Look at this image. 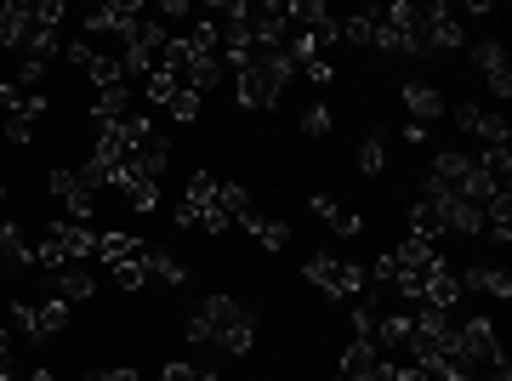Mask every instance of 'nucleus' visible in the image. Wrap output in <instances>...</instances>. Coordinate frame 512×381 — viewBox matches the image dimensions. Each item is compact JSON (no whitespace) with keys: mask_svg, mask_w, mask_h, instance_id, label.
<instances>
[{"mask_svg":"<svg viewBox=\"0 0 512 381\" xmlns=\"http://www.w3.org/2000/svg\"><path fill=\"white\" fill-rule=\"evenodd\" d=\"M188 342H217L234 359H245L256 347V319L239 308L234 296H205L200 308H194V319H188Z\"/></svg>","mask_w":512,"mask_h":381,"instance_id":"1","label":"nucleus"},{"mask_svg":"<svg viewBox=\"0 0 512 381\" xmlns=\"http://www.w3.org/2000/svg\"><path fill=\"white\" fill-rule=\"evenodd\" d=\"M291 74H296V63H291V52H285V46L251 52V63H245V69H234V97L245 103V109H268L279 91L291 86Z\"/></svg>","mask_w":512,"mask_h":381,"instance_id":"2","label":"nucleus"},{"mask_svg":"<svg viewBox=\"0 0 512 381\" xmlns=\"http://www.w3.org/2000/svg\"><path fill=\"white\" fill-rule=\"evenodd\" d=\"M177 228H205V234H228V211H222V182L211 171H194L188 200L177 205Z\"/></svg>","mask_w":512,"mask_h":381,"instance_id":"3","label":"nucleus"},{"mask_svg":"<svg viewBox=\"0 0 512 381\" xmlns=\"http://www.w3.org/2000/svg\"><path fill=\"white\" fill-rule=\"evenodd\" d=\"M97 256V234L86 228V222H52L46 228V239H40V251H35V268H63V262H92Z\"/></svg>","mask_w":512,"mask_h":381,"instance_id":"4","label":"nucleus"},{"mask_svg":"<svg viewBox=\"0 0 512 381\" xmlns=\"http://www.w3.org/2000/svg\"><path fill=\"white\" fill-rule=\"evenodd\" d=\"M46 188L69 205V222H86L92 217V205H97L92 194L103 188V182L92 177V165H80V171H74V165H57V171H46Z\"/></svg>","mask_w":512,"mask_h":381,"instance_id":"5","label":"nucleus"},{"mask_svg":"<svg viewBox=\"0 0 512 381\" xmlns=\"http://www.w3.org/2000/svg\"><path fill=\"white\" fill-rule=\"evenodd\" d=\"M302 273H308V285H319L325 296H359L365 291V268L348 262V256H313Z\"/></svg>","mask_w":512,"mask_h":381,"instance_id":"6","label":"nucleus"},{"mask_svg":"<svg viewBox=\"0 0 512 381\" xmlns=\"http://www.w3.org/2000/svg\"><path fill=\"white\" fill-rule=\"evenodd\" d=\"M456 359L467 364V370H484V364H495L501 359V342H495V325L490 319H467V325L456 330Z\"/></svg>","mask_w":512,"mask_h":381,"instance_id":"7","label":"nucleus"},{"mask_svg":"<svg viewBox=\"0 0 512 381\" xmlns=\"http://www.w3.org/2000/svg\"><path fill=\"white\" fill-rule=\"evenodd\" d=\"M143 18H148V6H137V0H103V6H92V18H86V40H92V35L126 40Z\"/></svg>","mask_w":512,"mask_h":381,"instance_id":"8","label":"nucleus"},{"mask_svg":"<svg viewBox=\"0 0 512 381\" xmlns=\"http://www.w3.org/2000/svg\"><path fill=\"white\" fill-rule=\"evenodd\" d=\"M12 325L23 330V336H57V330L69 325V308L63 302H12Z\"/></svg>","mask_w":512,"mask_h":381,"instance_id":"9","label":"nucleus"},{"mask_svg":"<svg viewBox=\"0 0 512 381\" xmlns=\"http://www.w3.org/2000/svg\"><path fill=\"white\" fill-rule=\"evenodd\" d=\"M456 131H467V137H478L484 148H507V120L501 114H490V109H473V103H461L456 109Z\"/></svg>","mask_w":512,"mask_h":381,"instance_id":"10","label":"nucleus"},{"mask_svg":"<svg viewBox=\"0 0 512 381\" xmlns=\"http://www.w3.org/2000/svg\"><path fill=\"white\" fill-rule=\"evenodd\" d=\"M52 279V302H63V308H74V302H92V268L86 262H63V268L46 273Z\"/></svg>","mask_w":512,"mask_h":381,"instance_id":"11","label":"nucleus"},{"mask_svg":"<svg viewBox=\"0 0 512 381\" xmlns=\"http://www.w3.org/2000/svg\"><path fill=\"white\" fill-rule=\"evenodd\" d=\"M0 103H6V120H23V126H35L46 120V97L35 86H18V80H0Z\"/></svg>","mask_w":512,"mask_h":381,"instance_id":"12","label":"nucleus"},{"mask_svg":"<svg viewBox=\"0 0 512 381\" xmlns=\"http://www.w3.org/2000/svg\"><path fill=\"white\" fill-rule=\"evenodd\" d=\"M382 347L370 342V336H359V342H348L342 347V364H336V376H348V381H370L376 370H382Z\"/></svg>","mask_w":512,"mask_h":381,"instance_id":"13","label":"nucleus"},{"mask_svg":"<svg viewBox=\"0 0 512 381\" xmlns=\"http://www.w3.org/2000/svg\"><path fill=\"white\" fill-rule=\"evenodd\" d=\"M404 109H410V120L416 126H433V120H444V91L427 86V80H404Z\"/></svg>","mask_w":512,"mask_h":381,"instance_id":"14","label":"nucleus"},{"mask_svg":"<svg viewBox=\"0 0 512 381\" xmlns=\"http://www.w3.org/2000/svg\"><path fill=\"white\" fill-rule=\"evenodd\" d=\"M239 228H245V234H251L262 251H285V245H291V222H285V217H262L256 205L239 217Z\"/></svg>","mask_w":512,"mask_h":381,"instance_id":"15","label":"nucleus"},{"mask_svg":"<svg viewBox=\"0 0 512 381\" xmlns=\"http://www.w3.org/2000/svg\"><path fill=\"white\" fill-rule=\"evenodd\" d=\"M461 291H478V296H512V273L495 268V262H473V268H461Z\"/></svg>","mask_w":512,"mask_h":381,"instance_id":"16","label":"nucleus"},{"mask_svg":"<svg viewBox=\"0 0 512 381\" xmlns=\"http://www.w3.org/2000/svg\"><path fill=\"white\" fill-rule=\"evenodd\" d=\"M473 63L484 69V80H490L495 97H512V69H507V52L495 46V40H478L473 46Z\"/></svg>","mask_w":512,"mask_h":381,"instance_id":"17","label":"nucleus"},{"mask_svg":"<svg viewBox=\"0 0 512 381\" xmlns=\"http://www.w3.org/2000/svg\"><path fill=\"white\" fill-rule=\"evenodd\" d=\"M308 211H313V217H325V222H330V228H336L342 239L365 234V217H359V211H348V205H336L330 194H313V200H308Z\"/></svg>","mask_w":512,"mask_h":381,"instance_id":"18","label":"nucleus"},{"mask_svg":"<svg viewBox=\"0 0 512 381\" xmlns=\"http://www.w3.org/2000/svg\"><path fill=\"white\" fill-rule=\"evenodd\" d=\"M86 74H92V86H97V91L126 86V57H120V52H103V46H92V57H86Z\"/></svg>","mask_w":512,"mask_h":381,"instance_id":"19","label":"nucleus"},{"mask_svg":"<svg viewBox=\"0 0 512 381\" xmlns=\"http://www.w3.org/2000/svg\"><path fill=\"white\" fill-rule=\"evenodd\" d=\"M450 234V228H444V217H439V205L433 200H410V239H427V245H439V239Z\"/></svg>","mask_w":512,"mask_h":381,"instance_id":"20","label":"nucleus"},{"mask_svg":"<svg viewBox=\"0 0 512 381\" xmlns=\"http://www.w3.org/2000/svg\"><path fill=\"white\" fill-rule=\"evenodd\" d=\"M143 273H148V285H183L188 279V268L177 256H165L160 245H143Z\"/></svg>","mask_w":512,"mask_h":381,"instance_id":"21","label":"nucleus"},{"mask_svg":"<svg viewBox=\"0 0 512 381\" xmlns=\"http://www.w3.org/2000/svg\"><path fill=\"white\" fill-rule=\"evenodd\" d=\"M473 165H478V177L490 182L495 194H512V154L507 148H484Z\"/></svg>","mask_w":512,"mask_h":381,"instance_id":"22","label":"nucleus"},{"mask_svg":"<svg viewBox=\"0 0 512 381\" xmlns=\"http://www.w3.org/2000/svg\"><path fill=\"white\" fill-rule=\"evenodd\" d=\"M484 239H495V245H507L512 239V194L484 200Z\"/></svg>","mask_w":512,"mask_h":381,"instance_id":"23","label":"nucleus"},{"mask_svg":"<svg viewBox=\"0 0 512 381\" xmlns=\"http://www.w3.org/2000/svg\"><path fill=\"white\" fill-rule=\"evenodd\" d=\"M0 256H6V268H35V251H29L23 228L6 222V217H0Z\"/></svg>","mask_w":512,"mask_h":381,"instance_id":"24","label":"nucleus"},{"mask_svg":"<svg viewBox=\"0 0 512 381\" xmlns=\"http://www.w3.org/2000/svg\"><path fill=\"white\" fill-rule=\"evenodd\" d=\"M97 126H114V120H126V114H137L131 109V91L126 86H114V91H97Z\"/></svg>","mask_w":512,"mask_h":381,"instance_id":"25","label":"nucleus"},{"mask_svg":"<svg viewBox=\"0 0 512 381\" xmlns=\"http://www.w3.org/2000/svg\"><path fill=\"white\" fill-rule=\"evenodd\" d=\"M143 251V239H131V234H97V256H103V262H131V256Z\"/></svg>","mask_w":512,"mask_h":381,"instance_id":"26","label":"nucleus"},{"mask_svg":"<svg viewBox=\"0 0 512 381\" xmlns=\"http://www.w3.org/2000/svg\"><path fill=\"white\" fill-rule=\"evenodd\" d=\"M359 171H365V177H382L387 171V137L382 131H370L365 143H359Z\"/></svg>","mask_w":512,"mask_h":381,"instance_id":"27","label":"nucleus"},{"mask_svg":"<svg viewBox=\"0 0 512 381\" xmlns=\"http://www.w3.org/2000/svg\"><path fill=\"white\" fill-rule=\"evenodd\" d=\"M376 12H382V6H365V12L342 18V40H353V46H370V35H376Z\"/></svg>","mask_w":512,"mask_h":381,"instance_id":"28","label":"nucleus"},{"mask_svg":"<svg viewBox=\"0 0 512 381\" xmlns=\"http://www.w3.org/2000/svg\"><path fill=\"white\" fill-rule=\"evenodd\" d=\"M109 279L120 285V291H148V273H143V251L131 256V262H114Z\"/></svg>","mask_w":512,"mask_h":381,"instance_id":"29","label":"nucleus"},{"mask_svg":"<svg viewBox=\"0 0 512 381\" xmlns=\"http://www.w3.org/2000/svg\"><path fill=\"white\" fill-rule=\"evenodd\" d=\"M200 103H205V97H200V91H177V103H171V120H183V126H188V120H200Z\"/></svg>","mask_w":512,"mask_h":381,"instance_id":"30","label":"nucleus"},{"mask_svg":"<svg viewBox=\"0 0 512 381\" xmlns=\"http://www.w3.org/2000/svg\"><path fill=\"white\" fill-rule=\"evenodd\" d=\"M302 131H308V137H325V131H330V109H325V103H313V109L302 114Z\"/></svg>","mask_w":512,"mask_h":381,"instance_id":"31","label":"nucleus"},{"mask_svg":"<svg viewBox=\"0 0 512 381\" xmlns=\"http://www.w3.org/2000/svg\"><path fill=\"white\" fill-rule=\"evenodd\" d=\"M165 381H217L211 370H194V364H165Z\"/></svg>","mask_w":512,"mask_h":381,"instance_id":"32","label":"nucleus"},{"mask_svg":"<svg viewBox=\"0 0 512 381\" xmlns=\"http://www.w3.org/2000/svg\"><path fill=\"white\" fill-rule=\"evenodd\" d=\"M86 381H137V370H92Z\"/></svg>","mask_w":512,"mask_h":381,"instance_id":"33","label":"nucleus"},{"mask_svg":"<svg viewBox=\"0 0 512 381\" xmlns=\"http://www.w3.org/2000/svg\"><path fill=\"white\" fill-rule=\"evenodd\" d=\"M6 137H12V143H29V137H35V126H23V120H6Z\"/></svg>","mask_w":512,"mask_h":381,"instance_id":"34","label":"nucleus"},{"mask_svg":"<svg viewBox=\"0 0 512 381\" xmlns=\"http://www.w3.org/2000/svg\"><path fill=\"white\" fill-rule=\"evenodd\" d=\"M404 143H416V148H421V143H427V126H416V120H404Z\"/></svg>","mask_w":512,"mask_h":381,"instance_id":"35","label":"nucleus"},{"mask_svg":"<svg viewBox=\"0 0 512 381\" xmlns=\"http://www.w3.org/2000/svg\"><path fill=\"white\" fill-rule=\"evenodd\" d=\"M6 359H12V330H0V370H6Z\"/></svg>","mask_w":512,"mask_h":381,"instance_id":"36","label":"nucleus"},{"mask_svg":"<svg viewBox=\"0 0 512 381\" xmlns=\"http://www.w3.org/2000/svg\"><path fill=\"white\" fill-rule=\"evenodd\" d=\"M29 381H52V376H46V370H35V376H29Z\"/></svg>","mask_w":512,"mask_h":381,"instance_id":"37","label":"nucleus"},{"mask_svg":"<svg viewBox=\"0 0 512 381\" xmlns=\"http://www.w3.org/2000/svg\"><path fill=\"white\" fill-rule=\"evenodd\" d=\"M0 381H18V376H12V370H0Z\"/></svg>","mask_w":512,"mask_h":381,"instance_id":"38","label":"nucleus"},{"mask_svg":"<svg viewBox=\"0 0 512 381\" xmlns=\"http://www.w3.org/2000/svg\"><path fill=\"white\" fill-rule=\"evenodd\" d=\"M0 268H6V256H0Z\"/></svg>","mask_w":512,"mask_h":381,"instance_id":"39","label":"nucleus"}]
</instances>
